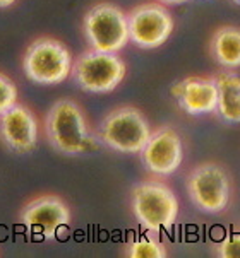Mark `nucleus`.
<instances>
[{"label":"nucleus","mask_w":240,"mask_h":258,"mask_svg":"<svg viewBox=\"0 0 240 258\" xmlns=\"http://www.w3.org/2000/svg\"><path fill=\"white\" fill-rule=\"evenodd\" d=\"M130 43L142 50H155L168 41L175 21L161 2H142L127 12Z\"/></svg>","instance_id":"9"},{"label":"nucleus","mask_w":240,"mask_h":258,"mask_svg":"<svg viewBox=\"0 0 240 258\" xmlns=\"http://www.w3.org/2000/svg\"><path fill=\"white\" fill-rule=\"evenodd\" d=\"M161 4H167V6H177V4H184V2H189V0H158Z\"/></svg>","instance_id":"18"},{"label":"nucleus","mask_w":240,"mask_h":258,"mask_svg":"<svg viewBox=\"0 0 240 258\" xmlns=\"http://www.w3.org/2000/svg\"><path fill=\"white\" fill-rule=\"evenodd\" d=\"M72 221L69 205L62 197L45 194L34 197L23 205L19 212V222L26 227L28 233L46 241L59 238Z\"/></svg>","instance_id":"8"},{"label":"nucleus","mask_w":240,"mask_h":258,"mask_svg":"<svg viewBox=\"0 0 240 258\" xmlns=\"http://www.w3.org/2000/svg\"><path fill=\"white\" fill-rule=\"evenodd\" d=\"M213 58L223 69L240 67V28L237 26H220L211 36L209 43Z\"/></svg>","instance_id":"13"},{"label":"nucleus","mask_w":240,"mask_h":258,"mask_svg":"<svg viewBox=\"0 0 240 258\" xmlns=\"http://www.w3.org/2000/svg\"><path fill=\"white\" fill-rule=\"evenodd\" d=\"M215 255L220 258H240V233L228 234L215 248Z\"/></svg>","instance_id":"17"},{"label":"nucleus","mask_w":240,"mask_h":258,"mask_svg":"<svg viewBox=\"0 0 240 258\" xmlns=\"http://www.w3.org/2000/svg\"><path fill=\"white\" fill-rule=\"evenodd\" d=\"M141 161L148 173L156 178H168L184 161V142L172 126H160L151 132L150 141L141 151Z\"/></svg>","instance_id":"10"},{"label":"nucleus","mask_w":240,"mask_h":258,"mask_svg":"<svg viewBox=\"0 0 240 258\" xmlns=\"http://www.w3.org/2000/svg\"><path fill=\"white\" fill-rule=\"evenodd\" d=\"M185 186L190 202L204 214L223 212L232 199V180L228 171L213 161L192 168Z\"/></svg>","instance_id":"7"},{"label":"nucleus","mask_w":240,"mask_h":258,"mask_svg":"<svg viewBox=\"0 0 240 258\" xmlns=\"http://www.w3.org/2000/svg\"><path fill=\"white\" fill-rule=\"evenodd\" d=\"M38 118L24 103L0 115V144L14 154H28L38 144Z\"/></svg>","instance_id":"11"},{"label":"nucleus","mask_w":240,"mask_h":258,"mask_svg":"<svg viewBox=\"0 0 240 258\" xmlns=\"http://www.w3.org/2000/svg\"><path fill=\"white\" fill-rule=\"evenodd\" d=\"M74 56L65 43L52 36L33 39L23 55L24 76L34 84L55 86L71 76Z\"/></svg>","instance_id":"3"},{"label":"nucleus","mask_w":240,"mask_h":258,"mask_svg":"<svg viewBox=\"0 0 240 258\" xmlns=\"http://www.w3.org/2000/svg\"><path fill=\"white\" fill-rule=\"evenodd\" d=\"M127 74V65L119 53L88 48L74 58L71 76L86 93L107 94L115 91Z\"/></svg>","instance_id":"5"},{"label":"nucleus","mask_w":240,"mask_h":258,"mask_svg":"<svg viewBox=\"0 0 240 258\" xmlns=\"http://www.w3.org/2000/svg\"><path fill=\"white\" fill-rule=\"evenodd\" d=\"M19 103V91L16 82L7 74L0 72V115Z\"/></svg>","instance_id":"16"},{"label":"nucleus","mask_w":240,"mask_h":258,"mask_svg":"<svg viewBox=\"0 0 240 258\" xmlns=\"http://www.w3.org/2000/svg\"><path fill=\"white\" fill-rule=\"evenodd\" d=\"M17 0H0V9H6V7H11L14 6Z\"/></svg>","instance_id":"19"},{"label":"nucleus","mask_w":240,"mask_h":258,"mask_svg":"<svg viewBox=\"0 0 240 258\" xmlns=\"http://www.w3.org/2000/svg\"><path fill=\"white\" fill-rule=\"evenodd\" d=\"M216 113L226 123H240V77L226 71L216 76Z\"/></svg>","instance_id":"14"},{"label":"nucleus","mask_w":240,"mask_h":258,"mask_svg":"<svg viewBox=\"0 0 240 258\" xmlns=\"http://www.w3.org/2000/svg\"><path fill=\"white\" fill-rule=\"evenodd\" d=\"M130 211L150 233L170 229L178 217V199L175 191L158 178L142 180L130 191Z\"/></svg>","instance_id":"2"},{"label":"nucleus","mask_w":240,"mask_h":258,"mask_svg":"<svg viewBox=\"0 0 240 258\" xmlns=\"http://www.w3.org/2000/svg\"><path fill=\"white\" fill-rule=\"evenodd\" d=\"M124 255L129 258H167V246L151 234L137 236L124 246Z\"/></svg>","instance_id":"15"},{"label":"nucleus","mask_w":240,"mask_h":258,"mask_svg":"<svg viewBox=\"0 0 240 258\" xmlns=\"http://www.w3.org/2000/svg\"><path fill=\"white\" fill-rule=\"evenodd\" d=\"M150 137V121L136 106L115 108L98 126V141L120 154H141Z\"/></svg>","instance_id":"4"},{"label":"nucleus","mask_w":240,"mask_h":258,"mask_svg":"<svg viewBox=\"0 0 240 258\" xmlns=\"http://www.w3.org/2000/svg\"><path fill=\"white\" fill-rule=\"evenodd\" d=\"M178 106L189 115L216 113L218 84L216 77H187L172 87Z\"/></svg>","instance_id":"12"},{"label":"nucleus","mask_w":240,"mask_h":258,"mask_svg":"<svg viewBox=\"0 0 240 258\" xmlns=\"http://www.w3.org/2000/svg\"><path fill=\"white\" fill-rule=\"evenodd\" d=\"M43 132L46 142L65 156H79L96 147L88 118L81 104L71 98L59 99L48 108Z\"/></svg>","instance_id":"1"},{"label":"nucleus","mask_w":240,"mask_h":258,"mask_svg":"<svg viewBox=\"0 0 240 258\" xmlns=\"http://www.w3.org/2000/svg\"><path fill=\"white\" fill-rule=\"evenodd\" d=\"M82 33L88 46L100 51L119 53L130 41L127 14L110 2L94 4L86 11Z\"/></svg>","instance_id":"6"},{"label":"nucleus","mask_w":240,"mask_h":258,"mask_svg":"<svg viewBox=\"0 0 240 258\" xmlns=\"http://www.w3.org/2000/svg\"><path fill=\"white\" fill-rule=\"evenodd\" d=\"M232 2H235L237 6H240V0H232Z\"/></svg>","instance_id":"20"}]
</instances>
